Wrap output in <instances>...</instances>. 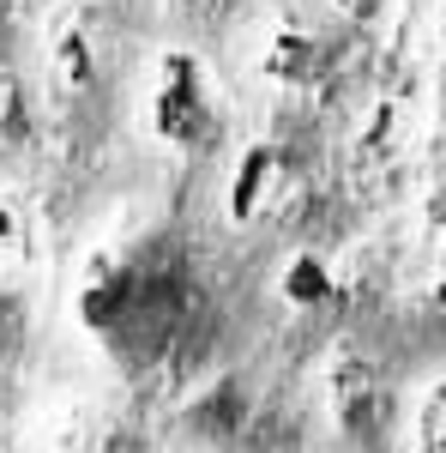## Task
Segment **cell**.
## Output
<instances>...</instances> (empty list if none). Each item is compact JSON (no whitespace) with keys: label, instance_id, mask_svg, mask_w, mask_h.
<instances>
[{"label":"cell","instance_id":"3","mask_svg":"<svg viewBox=\"0 0 446 453\" xmlns=\"http://www.w3.org/2000/svg\"><path fill=\"white\" fill-rule=\"evenodd\" d=\"M277 188V157L266 151V145H253L247 157H241L236 170V188H230V211L236 218H260V206H266V194Z\"/></svg>","mask_w":446,"mask_h":453},{"label":"cell","instance_id":"5","mask_svg":"<svg viewBox=\"0 0 446 453\" xmlns=\"http://www.w3.org/2000/svg\"><path fill=\"white\" fill-rule=\"evenodd\" d=\"M25 242H31V224H25V211L12 206V200H0V260L25 254Z\"/></svg>","mask_w":446,"mask_h":453},{"label":"cell","instance_id":"2","mask_svg":"<svg viewBox=\"0 0 446 453\" xmlns=\"http://www.w3.org/2000/svg\"><path fill=\"white\" fill-rule=\"evenodd\" d=\"M97 73H103V55H97L91 19H72L67 12L49 31V85H55V97H85L97 85Z\"/></svg>","mask_w":446,"mask_h":453},{"label":"cell","instance_id":"1","mask_svg":"<svg viewBox=\"0 0 446 453\" xmlns=\"http://www.w3.org/2000/svg\"><path fill=\"white\" fill-rule=\"evenodd\" d=\"M145 115H151V134L163 145H200L211 134V79L187 49H170L157 61Z\"/></svg>","mask_w":446,"mask_h":453},{"label":"cell","instance_id":"8","mask_svg":"<svg viewBox=\"0 0 446 453\" xmlns=\"http://www.w3.org/2000/svg\"><path fill=\"white\" fill-rule=\"evenodd\" d=\"M12 19H19V0H0V31H6Z\"/></svg>","mask_w":446,"mask_h":453},{"label":"cell","instance_id":"4","mask_svg":"<svg viewBox=\"0 0 446 453\" xmlns=\"http://www.w3.org/2000/svg\"><path fill=\"white\" fill-rule=\"evenodd\" d=\"M266 67H272V79H302V73H308V42H302V36H277Z\"/></svg>","mask_w":446,"mask_h":453},{"label":"cell","instance_id":"7","mask_svg":"<svg viewBox=\"0 0 446 453\" xmlns=\"http://www.w3.org/2000/svg\"><path fill=\"white\" fill-rule=\"evenodd\" d=\"M320 290H326V273H320L314 260H296V266H290V296L308 303V296H320Z\"/></svg>","mask_w":446,"mask_h":453},{"label":"cell","instance_id":"6","mask_svg":"<svg viewBox=\"0 0 446 453\" xmlns=\"http://www.w3.org/2000/svg\"><path fill=\"white\" fill-rule=\"evenodd\" d=\"M19 339H25V309H19V296L0 290V363L19 350Z\"/></svg>","mask_w":446,"mask_h":453}]
</instances>
